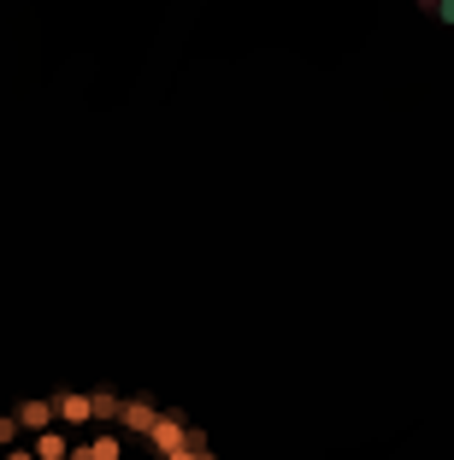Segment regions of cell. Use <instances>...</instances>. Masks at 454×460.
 Instances as JSON below:
<instances>
[{
  "mask_svg": "<svg viewBox=\"0 0 454 460\" xmlns=\"http://www.w3.org/2000/svg\"><path fill=\"white\" fill-rule=\"evenodd\" d=\"M0 460H213L200 431L136 395H48L0 420Z\"/></svg>",
  "mask_w": 454,
  "mask_h": 460,
  "instance_id": "obj_1",
  "label": "cell"
}]
</instances>
